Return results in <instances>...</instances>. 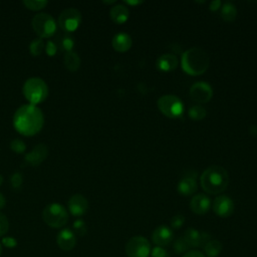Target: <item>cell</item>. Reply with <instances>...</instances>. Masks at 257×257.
<instances>
[{
	"label": "cell",
	"instance_id": "cell-1",
	"mask_svg": "<svg viewBox=\"0 0 257 257\" xmlns=\"http://www.w3.org/2000/svg\"><path fill=\"white\" fill-rule=\"evenodd\" d=\"M44 124L42 111L33 105H23L13 116V127L20 135L31 137L40 133Z\"/></svg>",
	"mask_w": 257,
	"mask_h": 257
},
{
	"label": "cell",
	"instance_id": "cell-2",
	"mask_svg": "<svg viewBox=\"0 0 257 257\" xmlns=\"http://www.w3.org/2000/svg\"><path fill=\"white\" fill-rule=\"evenodd\" d=\"M200 184L205 192L216 195L226 190L229 184V175L223 167L210 166L201 175Z\"/></svg>",
	"mask_w": 257,
	"mask_h": 257
},
{
	"label": "cell",
	"instance_id": "cell-3",
	"mask_svg": "<svg viewBox=\"0 0 257 257\" xmlns=\"http://www.w3.org/2000/svg\"><path fill=\"white\" fill-rule=\"evenodd\" d=\"M182 68L190 76H201L208 70L210 59L208 54L200 47L187 49L182 56Z\"/></svg>",
	"mask_w": 257,
	"mask_h": 257
},
{
	"label": "cell",
	"instance_id": "cell-4",
	"mask_svg": "<svg viewBox=\"0 0 257 257\" xmlns=\"http://www.w3.org/2000/svg\"><path fill=\"white\" fill-rule=\"evenodd\" d=\"M25 99L30 105L37 106L44 101L48 97V87L46 82L40 78L28 79L22 88Z\"/></svg>",
	"mask_w": 257,
	"mask_h": 257
},
{
	"label": "cell",
	"instance_id": "cell-5",
	"mask_svg": "<svg viewBox=\"0 0 257 257\" xmlns=\"http://www.w3.org/2000/svg\"><path fill=\"white\" fill-rule=\"evenodd\" d=\"M42 219L51 228H61L68 221L66 209L59 203H51L43 209Z\"/></svg>",
	"mask_w": 257,
	"mask_h": 257
},
{
	"label": "cell",
	"instance_id": "cell-6",
	"mask_svg": "<svg viewBox=\"0 0 257 257\" xmlns=\"http://www.w3.org/2000/svg\"><path fill=\"white\" fill-rule=\"evenodd\" d=\"M32 28L40 39H48L54 37L57 32V22L48 13H39L31 20Z\"/></svg>",
	"mask_w": 257,
	"mask_h": 257
},
{
	"label": "cell",
	"instance_id": "cell-7",
	"mask_svg": "<svg viewBox=\"0 0 257 257\" xmlns=\"http://www.w3.org/2000/svg\"><path fill=\"white\" fill-rule=\"evenodd\" d=\"M157 106L160 112L170 119H179L184 114L183 101L173 95L162 96L157 101Z\"/></svg>",
	"mask_w": 257,
	"mask_h": 257
},
{
	"label": "cell",
	"instance_id": "cell-8",
	"mask_svg": "<svg viewBox=\"0 0 257 257\" xmlns=\"http://www.w3.org/2000/svg\"><path fill=\"white\" fill-rule=\"evenodd\" d=\"M125 251L128 257H149L151 245L146 237L134 236L127 242Z\"/></svg>",
	"mask_w": 257,
	"mask_h": 257
},
{
	"label": "cell",
	"instance_id": "cell-9",
	"mask_svg": "<svg viewBox=\"0 0 257 257\" xmlns=\"http://www.w3.org/2000/svg\"><path fill=\"white\" fill-rule=\"evenodd\" d=\"M80 22L81 13L77 8L64 9L59 17V24L65 33L74 32L77 30Z\"/></svg>",
	"mask_w": 257,
	"mask_h": 257
},
{
	"label": "cell",
	"instance_id": "cell-10",
	"mask_svg": "<svg viewBox=\"0 0 257 257\" xmlns=\"http://www.w3.org/2000/svg\"><path fill=\"white\" fill-rule=\"evenodd\" d=\"M189 95L191 99L197 104H206L212 99L213 90L209 83L198 81L192 85Z\"/></svg>",
	"mask_w": 257,
	"mask_h": 257
},
{
	"label": "cell",
	"instance_id": "cell-11",
	"mask_svg": "<svg viewBox=\"0 0 257 257\" xmlns=\"http://www.w3.org/2000/svg\"><path fill=\"white\" fill-rule=\"evenodd\" d=\"M47 156L48 148L46 147V145L39 144L24 156L22 166L38 167L45 161Z\"/></svg>",
	"mask_w": 257,
	"mask_h": 257
},
{
	"label": "cell",
	"instance_id": "cell-12",
	"mask_svg": "<svg viewBox=\"0 0 257 257\" xmlns=\"http://www.w3.org/2000/svg\"><path fill=\"white\" fill-rule=\"evenodd\" d=\"M183 238L190 248L204 247L208 241H210V235L206 232H200L195 228L187 229L184 233Z\"/></svg>",
	"mask_w": 257,
	"mask_h": 257
},
{
	"label": "cell",
	"instance_id": "cell-13",
	"mask_svg": "<svg viewBox=\"0 0 257 257\" xmlns=\"http://www.w3.org/2000/svg\"><path fill=\"white\" fill-rule=\"evenodd\" d=\"M213 211L221 218H227L234 212V202L230 197L221 195L213 202Z\"/></svg>",
	"mask_w": 257,
	"mask_h": 257
},
{
	"label": "cell",
	"instance_id": "cell-14",
	"mask_svg": "<svg viewBox=\"0 0 257 257\" xmlns=\"http://www.w3.org/2000/svg\"><path fill=\"white\" fill-rule=\"evenodd\" d=\"M67 205L71 214L76 217H80L84 215L89 209L88 199L80 194H76L72 196L70 200H68Z\"/></svg>",
	"mask_w": 257,
	"mask_h": 257
},
{
	"label": "cell",
	"instance_id": "cell-15",
	"mask_svg": "<svg viewBox=\"0 0 257 257\" xmlns=\"http://www.w3.org/2000/svg\"><path fill=\"white\" fill-rule=\"evenodd\" d=\"M173 237L174 233L172 229L168 226L161 225L154 230L152 234V240L154 244H156V246L165 247L173 241Z\"/></svg>",
	"mask_w": 257,
	"mask_h": 257
},
{
	"label": "cell",
	"instance_id": "cell-16",
	"mask_svg": "<svg viewBox=\"0 0 257 257\" xmlns=\"http://www.w3.org/2000/svg\"><path fill=\"white\" fill-rule=\"evenodd\" d=\"M57 243L63 251H71L77 245V237L73 230L64 228L60 230L57 236Z\"/></svg>",
	"mask_w": 257,
	"mask_h": 257
},
{
	"label": "cell",
	"instance_id": "cell-17",
	"mask_svg": "<svg viewBox=\"0 0 257 257\" xmlns=\"http://www.w3.org/2000/svg\"><path fill=\"white\" fill-rule=\"evenodd\" d=\"M211 207V201L205 194L195 195L190 202V208L193 213L197 215L206 214Z\"/></svg>",
	"mask_w": 257,
	"mask_h": 257
},
{
	"label": "cell",
	"instance_id": "cell-18",
	"mask_svg": "<svg viewBox=\"0 0 257 257\" xmlns=\"http://www.w3.org/2000/svg\"><path fill=\"white\" fill-rule=\"evenodd\" d=\"M178 192L184 196H190L197 191L196 173L184 176L178 184Z\"/></svg>",
	"mask_w": 257,
	"mask_h": 257
},
{
	"label": "cell",
	"instance_id": "cell-19",
	"mask_svg": "<svg viewBox=\"0 0 257 257\" xmlns=\"http://www.w3.org/2000/svg\"><path fill=\"white\" fill-rule=\"evenodd\" d=\"M133 44V40L129 34L125 32L118 33L113 38L112 45L115 50L119 51V53H126L128 51Z\"/></svg>",
	"mask_w": 257,
	"mask_h": 257
},
{
	"label": "cell",
	"instance_id": "cell-20",
	"mask_svg": "<svg viewBox=\"0 0 257 257\" xmlns=\"http://www.w3.org/2000/svg\"><path fill=\"white\" fill-rule=\"evenodd\" d=\"M178 66V59L171 54H166L162 55L158 59H157V67L162 72H171L176 70V67Z\"/></svg>",
	"mask_w": 257,
	"mask_h": 257
},
{
	"label": "cell",
	"instance_id": "cell-21",
	"mask_svg": "<svg viewBox=\"0 0 257 257\" xmlns=\"http://www.w3.org/2000/svg\"><path fill=\"white\" fill-rule=\"evenodd\" d=\"M129 9L123 4H117L113 6L110 10V16L111 20L117 23V24H123L125 23L129 19Z\"/></svg>",
	"mask_w": 257,
	"mask_h": 257
},
{
	"label": "cell",
	"instance_id": "cell-22",
	"mask_svg": "<svg viewBox=\"0 0 257 257\" xmlns=\"http://www.w3.org/2000/svg\"><path fill=\"white\" fill-rule=\"evenodd\" d=\"M63 62L68 71L75 73L79 68L81 60L77 53H75V51H71V53H66V55L64 56Z\"/></svg>",
	"mask_w": 257,
	"mask_h": 257
},
{
	"label": "cell",
	"instance_id": "cell-23",
	"mask_svg": "<svg viewBox=\"0 0 257 257\" xmlns=\"http://www.w3.org/2000/svg\"><path fill=\"white\" fill-rule=\"evenodd\" d=\"M237 9L231 2H225L221 8V17L226 22H232L236 20Z\"/></svg>",
	"mask_w": 257,
	"mask_h": 257
},
{
	"label": "cell",
	"instance_id": "cell-24",
	"mask_svg": "<svg viewBox=\"0 0 257 257\" xmlns=\"http://www.w3.org/2000/svg\"><path fill=\"white\" fill-rule=\"evenodd\" d=\"M56 42L58 46L60 48V50L66 51V53H71V51H73V48L75 46V39L70 33H64L63 36H61Z\"/></svg>",
	"mask_w": 257,
	"mask_h": 257
},
{
	"label": "cell",
	"instance_id": "cell-25",
	"mask_svg": "<svg viewBox=\"0 0 257 257\" xmlns=\"http://www.w3.org/2000/svg\"><path fill=\"white\" fill-rule=\"evenodd\" d=\"M204 252L207 257H217L222 251V243L218 240H210L204 245Z\"/></svg>",
	"mask_w": 257,
	"mask_h": 257
},
{
	"label": "cell",
	"instance_id": "cell-26",
	"mask_svg": "<svg viewBox=\"0 0 257 257\" xmlns=\"http://www.w3.org/2000/svg\"><path fill=\"white\" fill-rule=\"evenodd\" d=\"M189 117L193 119V121H201L207 115V111L204 107L200 106V105H196L193 106L190 110H189Z\"/></svg>",
	"mask_w": 257,
	"mask_h": 257
},
{
	"label": "cell",
	"instance_id": "cell-27",
	"mask_svg": "<svg viewBox=\"0 0 257 257\" xmlns=\"http://www.w3.org/2000/svg\"><path fill=\"white\" fill-rule=\"evenodd\" d=\"M44 49V42L42 39H36L33 40L29 44V51L33 57H39L42 54Z\"/></svg>",
	"mask_w": 257,
	"mask_h": 257
},
{
	"label": "cell",
	"instance_id": "cell-28",
	"mask_svg": "<svg viewBox=\"0 0 257 257\" xmlns=\"http://www.w3.org/2000/svg\"><path fill=\"white\" fill-rule=\"evenodd\" d=\"M22 3L27 9L32 11L41 10L48 4V2L45 1V0H24Z\"/></svg>",
	"mask_w": 257,
	"mask_h": 257
},
{
	"label": "cell",
	"instance_id": "cell-29",
	"mask_svg": "<svg viewBox=\"0 0 257 257\" xmlns=\"http://www.w3.org/2000/svg\"><path fill=\"white\" fill-rule=\"evenodd\" d=\"M73 229H74L73 230L74 233L79 237L84 236L88 232V226H87V224H85V222L81 219H78L74 222Z\"/></svg>",
	"mask_w": 257,
	"mask_h": 257
},
{
	"label": "cell",
	"instance_id": "cell-30",
	"mask_svg": "<svg viewBox=\"0 0 257 257\" xmlns=\"http://www.w3.org/2000/svg\"><path fill=\"white\" fill-rule=\"evenodd\" d=\"M173 248H174V251L177 254H185L186 252L189 251L190 247H189V245L187 244V242L185 241V239L183 237H180V238L176 239V240L174 241Z\"/></svg>",
	"mask_w": 257,
	"mask_h": 257
},
{
	"label": "cell",
	"instance_id": "cell-31",
	"mask_svg": "<svg viewBox=\"0 0 257 257\" xmlns=\"http://www.w3.org/2000/svg\"><path fill=\"white\" fill-rule=\"evenodd\" d=\"M10 183H11V186L14 190H20L21 186H22V183H23V176L20 172H15L11 175V178H10Z\"/></svg>",
	"mask_w": 257,
	"mask_h": 257
},
{
	"label": "cell",
	"instance_id": "cell-32",
	"mask_svg": "<svg viewBox=\"0 0 257 257\" xmlns=\"http://www.w3.org/2000/svg\"><path fill=\"white\" fill-rule=\"evenodd\" d=\"M10 149L17 154H22L26 150L25 143L20 139H14L10 143Z\"/></svg>",
	"mask_w": 257,
	"mask_h": 257
},
{
	"label": "cell",
	"instance_id": "cell-33",
	"mask_svg": "<svg viewBox=\"0 0 257 257\" xmlns=\"http://www.w3.org/2000/svg\"><path fill=\"white\" fill-rule=\"evenodd\" d=\"M9 229V222L7 217L0 212V237L4 236Z\"/></svg>",
	"mask_w": 257,
	"mask_h": 257
},
{
	"label": "cell",
	"instance_id": "cell-34",
	"mask_svg": "<svg viewBox=\"0 0 257 257\" xmlns=\"http://www.w3.org/2000/svg\"><path fill=\"white\" fill-rule=\"evenodd\" d=\"M58 44L56 41L54 40H48L44 46V50H45V54L48 57H54L56 56V54L58 53Z\"/></svg>",
	"mask_w": 257,
	"mask_h": 257
},
{
	"label": "cell",
	"instance_id": "cell-35",
	"mask_svg": "<svg viewBox=\"0 0 257 257\" xmlns=\"http://www.w3.org/2000/svg\"><path fill=\"white\" fill-rule=\"evenodd\" d=\"M184 223H185V217L181 214H177L171 219V227L174 229L181 228L184 225Z\"/></svg>",
	"mask_w": 257,
	"mask_h": 257
},
{
	"label": "cell",
	"instance_id": "cell-36",
	"mask_svg": "<svg viewBox=\"0 0 257 257\" xmlns=\"http://www.w3.org/2000/svg\"><path fill=\"white\" fill-rule=\"evenodd\" d=\"M151 257H171L167 249L164 247L156 246L151 250Z\"/></svg>",
	"mask_w": 257,
	"mask_h": 257
},
{
	"label": "cell",
	"instance_id": "cell-37",
	"mask_svg": "<svg viewBox=\"0 0 257 257\" xmlns=\"http://www.w3.org/2000/svg\"><path fill=\"white\" fill-rule=\"evenodd\" d=\"M2 245H4L5 247L7 248H14L17 246V241H16V239L11 237V236H8V237H3L2 238Z\"/></svg>",
	"mask_w": 257,
	"mask_h": 257
},
{
	"label": "cell",
	"instance_id": "cell-38",
	"mask_svg": "<svg viewBox=\"0 0 257 257\" xmlns=\"http://www.w3.org/2000/svg\"><path fill=\"white\" fill-rule=\"evenodd\" d=\"M182 257H205V255L199 250H190L186 252Z\"/></svg>",
	"mask_w": 257,
	"mask_h": 257
},
{
	"label": "cell",
	"instance_id": "cell-39",
	"mask_svg": "<svg viewBox=\"0 0 257 257\" xmlns=\"http://www.w3.org/2000/svg\"><path fill=\"white\" fill-rule=\"evenodd\" d=\"M220 6H221V1H219V0H215V1H212L210 4V10L216 11L220 8Z\"/></svg>",
	"mask_w": 257,
	"mask_h": 257
},
{
	"label": "cell",
	"instance_id": "cell-40",
	"mask_svg": "<svg viewBox=\"0 0 257 257\" xmlns=\"http://www.w3.org/2000/svg\"><path fill=\"white\" fill-rule=\"evenodd\" d=\"M5 204H6V200H5V197L0 193V209H2L4 208L5 206Z\"/></svg>",
	"mask_w": 257,
	"mask_h": 257
},
{
	"label": "cell",
	"instance_id": "cell-41",
	"mask_svg": "<svg viewBox=\"0 0 257 257\" xmlns=\"http://www.w3.org/2000/svg\"><path fill=\"white\" fill-rule=\"evenodd\" d=\"M2 183H3V177L1 175H0V186L2 185Z\"/></svg>",
	"mask_w": 257,
	"mask_h": 257
},
{
	"label": "cell",
	"instance_id": "cell-42",
	"mask_svg": "<svg viewBox=\"0 0 257 257\" xmlns=\"http://www.w3.org/2000/svg\"><path fill=\"white\" fill-rule=\"evenodd\" d=\"M1 253H2V246L0 244V256H1Z\"/></svg>",
	"mask_w": 257,
	"mask_h": 257
}]
</instances>
